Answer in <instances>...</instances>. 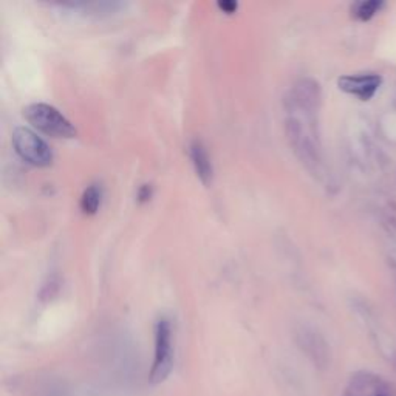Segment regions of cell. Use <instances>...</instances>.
I'll use <instances>...</instances> for the list:
<instances>
[{
    "mask_svg": "<svg viewBox=\"0 0 396 396\" xmlns=\"http://www.w3.org/2000/svg\"><path fill=\"white\" fill-rule=\"evenodd\" d=\"M22 112L25 120L47 135L57 138L76 137V128L73 123L55 106L47 103H33L25 106Z\"/></svg>",
    "mask_w": 396,
    "mask_h": 396,
    "instance_id": "7a4b0ae2",
    "label": "cell"
},
{
    "mask_svg": "<svg viewBox=\"0 0 396 396\" xmlns=\"http://www.w3.org/2000/svg\"><path fill=\"white\" fill-rule=\"evenodd\" d=\"M13 146L19 157L33 166H50L53 163V150L39 135L28 128H16L11 133Z\"/></svg>",
    "mask_w": 396,
    "mask_h": 396,
    "instance_id": "277c9868",
    "label": "cell"
},
{
    "mask_svg": "<svg viewBox=\"0 0 396 396\" xmlns=\"http://www.w3.org/2000/svg\"><path fill=\"white\" fill-rule=\"evenodd\" d=\"M174 368V338L172 324L167 317H159L155 324V355L149 379L159 384L167 379Z\"/></svg>",
    "mask_w": 396,
    "mask_h": 396,
    "instance_id": "3957f363",
    "label": "cell"
},
{
    "mask_svg": "<svg viewBox=\"0 0 396 396\" xmlns=\"http://www.w3.org/2000/svg\"><path fill=\"white\" fill-rule=\"evenodd\" d=\"M189 157L193 164V169H196L197 176L201 180V183L209 184L213 181V176H214L213 162H210L209 152L205 146V142L200 138H193L189 142Z\"/></svg>",
    "mask_w": 396,
    "mask_h": 396,
    "instance_id": "52a82bcc",
    "label": "cell"
},
{
    "mask_svg": "<svg viewBox=\"0 0 396 396\" xmlns=\"http://www.w3.org/2000/svg\"><path fill=\"white\" fill-rule=\"evenodd\" d=\"M217 6L220 8V10L223 11V13H227V14H232V13H235L237 11V8H239V4L237 2H231V0H220V2L217 4Z\"/></svg>",
    "mask_w": 396,
    "mask_h": 396,
    "instance_id": "30bf717a",
    "label": "cell"
},
{
    "mask_svg": "<svg viewBox=\"0 0 396 396\" xmlns=\"http://www.w3.org/2000/svg\"><path fill=\"white\" fill-rule=\"evenodd\" d=\"M298 344L302 351L313 361V364L319 368H325L330 364V349L317 332L311 330L308 327L299 328Z\"/></svg>",
    "mask_w": 396,
    "mask_h": 396,
    "instance_id": "8992f818",
    "label": "cell"
},
{
    "mask_svg": "<svg viewBox=\"0 0 396 396\" xmlns=\"http://www.w3.org/2000/svg\"><path fill=\"white\" fill-rule=\"evenodd\" d=\"M383 84V78L376 73H361V74H345L338 79V86L342 91L359 98L361 101H368L375 96Z\"/></svg>",
    "mask_w": 396,
    "mask_h": 396,
    "instance_id": "5b68a950",
    "label": "cell"
},
{
    "mask_svg": "<svg viewBox=\"0 0 396 396\" xmlns=\"http://www.w3.org/2000/svg\"><path fill=\"white\" fill-rule=\"evenodd\" d=\"M395 366H396V359H395Z\"/></svg>",
    "mask_w": 396,
    "mask_h": 396,
    "instance_id": "7c38bea8",
    "label": "cell"
},
{
    "mask_svg": "<svg viewBox=\"0 0 396 396\" xmlns=\"http://www.w3.org/2000/svg\"><path fill=\"white\" fill-rule=\"evenodd\" d=\"M384 6V2L381 0H367V2H358L353 5L351 13L355 18L361 22H367L373 18L376 13Z\"/></svg>",
    "mask_w": 396,
    "mask_h": 396,
    "instance_id": "9c48e42d",
    "label": "cell"
},
{
    "mask_svg": "<svg viewBox=\"0 0 396 396\" xmlns=\"http://www.w3.org/2000/svg\"><path fill=\"white\" fill-rule=\"evenodd\" d=\"M152 192H154V188L150 184H142L138 189V200L140 201H147L152 197Z\"/></svg>",
    "mask_w": 396,
    "mask_h": 396,
    "instance_id": "8fae6325",
    "label": "cell"
},
{
    "mask_svg": "<svg viewBox=\"0 0 396 396\" xmlns=\"http://www.w3.org/2000/svg\"><path fill=\"white\" fill-rule=\"evenodd\" d=\"M321 89L311 78H300L283 95L285 130L294 154L313 175L324 174V159L317 133Z\"/></svg>",
    "mask_w": 396,
    "mask_h": 396,
    "instance_id": "6da1fadb",
    "label": "cell"
},
{
    "mask_svg": "<svg viewBox=\"0 0 396 396\" xmlns=\"http://www.w3.org/2000/svg\"><path fill=\"white\" fill-rule=\"evenodd\" d=\"M101 201H103V186L98 183H91L84 189L79 200V206L82 213L95 214L101 206Z\"/></svg>",
    "mask_w": 396,
    "mask_h": 396,
    "instance_id": "ba28073f",
    "label": "cell"
}]
</instances>
